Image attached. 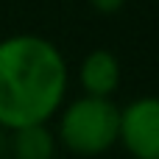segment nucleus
<instances>
[{"mask_svg":"<svg viewBox=\"0 0 159 159\" xmlns=\"http://www.w3.org/2000/svg\"><path fill=\"white\" fill-rule=\"evenodd\" d=\"M64 50L42 34H8L0 39V131L50 123L70 92Z\"/></svg>","mask_w":159,"mask_h":159,"instance_id":"obj_1","label":"nucleus"},{"mask_svg":"<svg viewBox=\"0 0 159 159\" xmlns=\"http://www.w3.org/2000/svg\"><path fill=\"white\" fill-rule=\"evenodd\" d=\"M59 151L78 159H98L117 148L120 103L115 98L75 95L61 103L50 120Z\"/></svg>","mask_w":159,"mask_h":159,"instance_id":"obj_2","label":"nucleus"},{"mask_svg":"<svg viewBox=\"0 0 159 159\" xmlns=\"http://www.w3.org/2000/svg\"><path fill=\"white\" fill-rule=\"evenodd\" d=\"M123 81V64L115 50L109 48H92L81 56L75 67V84L81 95L92 98H115Z\"/></svg>","mask_w":159,"mask_h":159,"instance_id":"obj_4","label":"nucleus"},{"mask_svg":"<svg viewBox=\"0 0 159 159\" xmlns=\"http://www.w3.org/2000/svg\"><path fill=\"white\" fill-rule=\"evenodd\" d=\"M117 145L129 159H159V95H137L120 106Z\"/></svg>","mask_w":159,"mask_h":159,"instance_id":"obj_3","label":"nucleus"},{"mask_svg":"<svg viewBox=\"0 0 159 159\" xmlns=\"http://www.w3.org/2000/svg\"><path fill=\"white\" fill-rule=\"evenodd\" d=\"M157 3H159V0H157Z\"/></svg>","mask_w":159,"mask_h":159,"instance_id":"obj_8","label":"nucleus"},{"mask_svg":"<svg viewBox=\"0 0 159 159\" xmlns=\"http://www.w3.org/2000/svg\"><path fill=\"white\" fill-rule=\"evenodd\" d=\"M126 3H129V0H87V6H89L95 14H103V17H112V14L123 11Z\"/></svg>","mask_w":159,"mask_h":159,"instance_id":"obj_6","label":"nucleus"},{"mask_svg":"<svg viewBox=\"0 0 159 159\" xmlns=\"http://www.w3.org/2000/svg\"><path fill=\"white\" fill-rule=\"evenodd\" d=\"M6 157V131H0V159ZM8 159V157H6Z\"/></svg>","mask_w":159,"mask_h":159,"instance_id":"obj_7","label":"nucleus"},{"mask_svg":"<svg viewBox=\"0 0 159 159\" xmlns=\"http://www.w3.org/2000/svg\"><path fill=\"white\" fill-rule=\"evenodd\" d=\"M56 154H59V143L50 123H36L6 134L8 159H56Z\"/></svg>","mask_w":159,"mask_h":159,"instance_id":"obj_5","label":"nucleus"}]
</instances>
